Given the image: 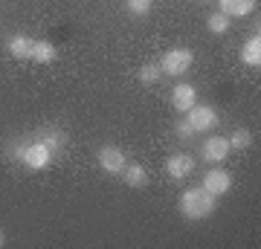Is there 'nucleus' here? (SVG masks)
Listing matches in <instances>:
<instances>
[{
	"label": "nucleus",
	"instance_id": "nucleus-11",
	"mask_svg": "<svg viewBox=\"0 0 261 249\" xmlns=\"http://www.w3.org/2000/svg\"><path fill=\"white\" fill-rule=\"evenodd\" d=\"M255 9V0H221V12L226 18H244Z\"/></svg>",
	"mask_w": 261,
	"mask_h": 249
},
{
	"label": "nucleus",
	"instance_id": "nucleus-14",
	"mask_svg": "<svg viewBox=\"0 0 261 249\" xmlns=\"http://www.w3.org/2000/svg\"><path fill=\"white\" fill-rule=\"evenodd\" d=\"M32 38H27V35H15V38H9V52L15 58H32Z\"/></svg>",
	"mask_w": 261,
	"mask_h": 249
},
{
	"label": "nucleus",
	"instance_id": "nucleus-5",
	"mask_svg": "<svg viewBox=\"0 0 261 249\" xmlns=\"http://www.w3.org/2000/svg\"><path fill=\"white\" fill-rule=\"evenodd\" d=\"M229 185H232V174L226 171V168H212V171H206L203 177V188L215 197H221V194L229 191Z\"/></svg>",
	"mask_w": 261,
	"mask_h": 249
},
{
	"label": "nucleus",
	"instance_id": "nucleus-19",
	"mask_svg": "<svg viewBox=\"0 0 261 249\" xmlns=\"http://www.w3.org/2000/svg\"><path fill=\"white\" fill-rule=\"evenodd\" d=\"M177 133H183V136H189V133H195V130L189 128V122H180V125H177Z\"/></svg>",
	"mask_w": 261,
	"mask_h": 249
},
{
	"label": "nucleus",
	"instance_id": "nucleus-4",
	"mask_svg": "<svg viewBox=\"0 0 261 249\" xmlns=\"http://www.w3.org/2000/svg\"><path fill=\"white\" fill-rule=\"evenodd\" d=\"M49 159H53V151H49L47 142H32V145L23 151V165L32 168V171H41V168L49 165Z\"/></svg>",
	"mask_w": 261,
	"mask_h": 249
},
{
	"label": "nucleus",
	"instance_id": "nucleus-2",
	"mask_svg": "<svg viewBox=\"0 0 261 249\" xmlns=\"http://www.w3.org/2000/svg\"><path fill=\"white\" fill-rule=\"evenodd\" d=\"M192 61H195V56L189 49H168L163 56V61H160V70L168 75H183L192 67Z\"/></svg>",
	"mask_w": 261,
	"mask_h": 249
},
{
	"label": "nucleus",
	"instance_id": "nucleus-18",
	"mask_svg": "<svg viewBox=\"0 0 261 249\" xmlns=\"http://www.w3.org/2000/svg\"><path fill=\"white\" fill-rule=\"evenodd\" d=\"M151 0H128V12L130 15H148Z\"/></svg>",
	"mask_w": 261,
	"mask_h": 249
},
{
	"label": "nucleus",
	"instance_id": "nucleus-15",
	"mask_svg": "<svg viewBox=\"0 0 261 249\" xmlns=\"http://www.w3.org/2000/svg\"><path fill=\"white\" fill-rule=\"evenodd\" d=\"M209 32H215V35H224L226 29H229V18H226L224 12H218V15H209Z\"/></svg>",
	"mask_w": 261,
	"mask_h": 249
},
{
	"label": "nucleus",
	"instance_id": "nucleus-3",
	"mask_svg": "<svg viewBox=\"0 0 261 249\" xmlns=\"http://www.w3.org/2000/svg\"><path fill=\"white\" fill-rule=\"evenodd\" d=\"M186 122H189V128L195 130V133H206V130H212L215 125H218V116H215L212 107L195 104V107H189L186 110Z\"/></svg>",
	"mask_w": 261,
	"mask_h": 249
},
{
	"label": "nucleus",
	"instance_id": "nucleus-7",
	"mask_svg": "<svg viewBox=\"0 0 261 249\" xmlns=\"http://www.w3.org/2000/svg\"><path fill=\"white\" fill-rule=\"evenodd\" d=\"M229 139L226 136H212L203 142V157L209 159V162H224L226 157H229Z\"/></svg>",
	"mask_w": 261,
	"mask_h": 249
},
{
	"label": "nucleus",
	"instance_id": "nucleus-12",
	"mask_svg": "<svg viewBox=\"0 0 261 249\" xmlns=\"http://www.w3.org/2000/svg\"><path fill=\"white\" fill-rule=\"evenodd\" d=\"M241 61L247 67H255V70L261 67V38L258 35L250 38V41L241 46Z\"/></svg>",
	"mask_w": 261,
	"mask_h": 249
},
{
	"label": "nucleus",
	"instance_id": "nucleus-6",
	"mask_svg": "<svg viewBox=\"0 0 261 249\" xmlns=\"http://www.w3.org/2000/svg\"><path fill=\"white\" fill-rule=\"evenodd\" d=\"M96 159H99V165L108 171V174H119L122 168H125V154H122L116 145H105L99 148V154H96Z\"/></svg>",
	"mask_w": 261,
	"mask_h": 249
},
{
	"label": "nucleus",
	"instance_id": "nucleus-13",
	"mask_svg": "<svg viewBox=\"0 0 261 249\" xmlns=\"http://www.w3.org/2000/svg\"><path fill=\"white\" fill-rule=\"evenodd\" d=\"M29 61H35V64H53L56 61V46L49 44V41H35Z\"/></svg>",
	"mask_w": 261,
	"mask_h": 249
},
{
	"label": "nucleus",
	"instance_id": "nucleus-10",
	"mask_svg": "<svg viewBox=\"0 0 261 249\" xmlns=\"http://www.w3.org/2000/svg\"><path fill=\"white\" fill-rule=\"evenodd\" d=\"M122 177H125V185H130V188H145L148 185V171L140 165V162H125V168L119 171Z\"/></svg>",
	"mask_w": 261,
	"mask_h": 249
},
{
	"label": "nucleus",
	"instance_id": "nucleus-9",
	"mask_svg": "<svg viewBox=\"0 0 261 249\" xmlns=\"http://www.w3.org/2000/svg\"><path fill=\"white\" fill-rule=\"evenodd\" d=\"M197 102V90L192 87V84H177L174 87V93H171V104H174V110L186 113L189 107H195Z\"/></svg>",
	"mask_w": 261,
	"mask_h": 249
},
{
	"label": "nucleus",
	"instance_id": "nucleus-16",
	"mask_svg": "<svg viewBox=\"0 0 261 249\" xmlns=\"http://www.w3.org/2000/svg\"><path fill=\"white\" fill-rule=\"evenodd\" d=\"M250 142H252V133L247 128H238L229 136V148H250Z\"/></svg>",
	"mask_w": 261,
	"mask_h": 249
},
{
	"label": "nucleus",
	"instance_id": "nucleus-8",
	"mask_svg": "<svg viewBox=\"0 0 261 249\" xmlns=\"http://www.w3.org/2000/svg\"><path fill=\"white\" fill-rule=\"evenodd\" d=\"M192 168H195V159L189 157V154H171L166 159V171L174 180H183L186 174H192Z\"/></svg>",
	"mask_w": 261,
	"mask_h": 249
},
{
	"label": "nucleus",
	"instance_id": "nucleus-17",
	"mask_svg": "<svg viewBox=\"0 0 261 249\" xmlns=\"http://www.w3.org/2000/svg\"><path fill=\"white\" fill-rule=\"evenodd\" d=\"M160 75H163V70H160L157 64H145V67L140 70V81H142V84H157Z\"/></svg>",
	"mask_w": 261,
	"mask_h": 249
},
{
	"label": "nucleus",
	"instance_id": "nucleus-1",
	"mask_svg": "<svg viewBox=\"0 0 261 249\" xmlns=\"http://www.w3.org/2000/svg\"><path fill=\"white\" fill-rule=\"evenodd\" d=\"M180 212L189 220H203V217H209L215 212V194H209L203 185L200 188H189L180 197Z\"/></svg>",
	"mask_w": 261,
	"mask_h": 249
},
{
	"label": "nucleus",
	"instance_id": "nucleus-20",
	"mask_svg": "<svg viewBox=\"0 0 261 249\" xmlns=\"http://www.w3.org/2000/svg\"><path fill=\"white\" fill-rule=\"evenodd\" d=\"M3 243H6V235H3V229H0V246H3Z\"/></svg>",
	"mask_w": 261,
	"mask_h": 249
},
{
	"label": "nucleus",
	"instance_id": "nucleus-21",
	"mask_svg": "<svg viewBox=\"0 0 261 249\" xmlns=\"http://www.w3.org/2000/svg\"><path fill=\"white\" fill-rule=\"evenodd\" d=\"M200 3H209V0H200Z\"/></svg>",
	"mask_w": 261,
	"mask_h": 249
}]
</instances>
